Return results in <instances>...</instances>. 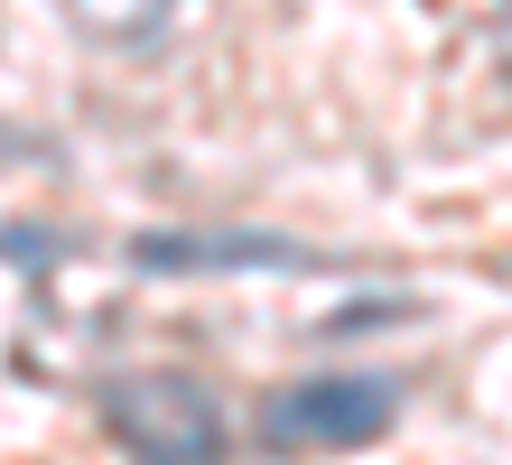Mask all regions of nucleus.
<instances>
[{
  "instance_id": "nucleus-5",
  "label": "nucleus",
  "mask_w": 512,
  "mask_h": 465,
  "mask_svg": "<svg viewBox=\"0 0 512 465\" xmlns=\"http://www.w3.org/2000/svg\"><path fill=\"white\" fill-rule=\"evenodd\" d=\"M401 317H419V298H354L345 317H326V335H354V326H401Z\"/></svg>"
},
{
  "instance_id": "nucleus-1",
  "label": "nucleus",
  "mask_w": 512,
  "mask_h": 465,
  "mask_svg": "<svg viewBox=\"0 0 512 465\" xmlns=\"http://www.w3.org/2000/svg\"><path fill=\"white\" fill-rule=\"evenodd\" d=\"M94 410L112 428V447L131 465H224L233 456V419L205 372L177 363H140V372H103Z\"/></svg>"
},
{
  "instance_id": "nucleus-2",
  "label": "nucleus",
  "mask_w": 512,
  "mask_h": 465,
  "mask_svg": "<svg viewBox=\"0 0 512 465\" xmlns=\"http://www.w3.org/2000/svg\"><path fill=\"white\" fill-rule=\"evenodd\" d=\"M401 419V382L391 372H298L261 400V447L280 456H354Z\"/></svg>"
},
{
  "instance_id": "nucleus-3",
  "label": "nucleus",
  "mask_w": 512,
  "mask_h": 465,
  "mask_svg": "<svg viewBox=\"0 0 512 465\" xmlns=\"http://www.w3.org/2000/svg\"><path fill=\"white\" fill-rule=\"evenodd\" d=\"M131 261L149 279H224V270H326V252H308V242H289V233H131Z\"/></svg>"
},
{
  "instance_id": "nucleus-6",
  "label": "nucleus",
  "mask_w": 512,
  "mask_h": 465,
  "mask_svg": "<svg viewBox=\"0 0 512 465\" xmlns=\"http://www.w3.org/2000/svg\"><path fill=\"white\" fill-rule=\"evenodd\" d=\"M494 56H503V75H512V10H503V38H494Z\"/></svg>"
},
{
  "instance_id": "nucleus-4",
  "label": "nucleus",
  "mask_w": 512,
  "mask_h": 465,
  "mask_svg": "<svg viewBox=\"0 0 512 465\" xmlns=\"http://www.w3.org/2000/svg\"><path fill=\"white\" fill-rule=\"evenodd\" d=\"M66 28L103 56H159L168 28H177V0H56Z\"/></svg>"
}]
</instances>
